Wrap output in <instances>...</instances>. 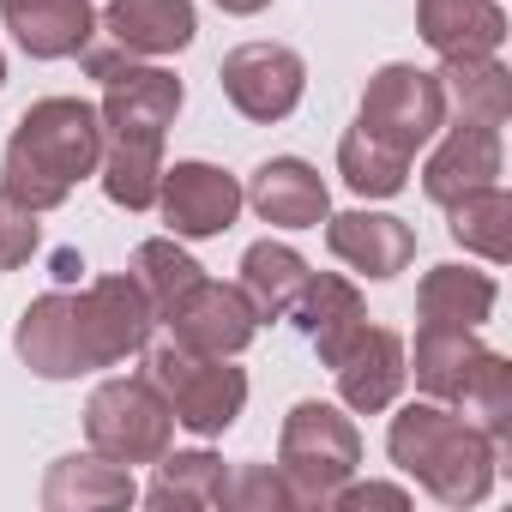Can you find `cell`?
<instances>
[{"instance_id": "6da1fadb", "label": "cell", "mask_w": 512, "mask_h": 512, "mask_svg": "<svg viewBox=\"0 0 512 512\" xmlns=\"http://www.w3.org/2000/svg\"><path fill=\"white\" fill-rule=\"evenodd\" d=\"M103 79V193L127 211H151L163 187V133L181 109V79L139 67L127 49H85Z\"/></svg>"}, {"instance_id": "7a4b0ae2", "label": "cell", "mask_w": 512, "mask_h": 512, "mask_svg": "<svg viewBox=\"0 0 512 512\" xmlns=\"http://www.w3.org/2000/svg\"><path fill=\"white\" fill-rule=\"evenodd\" d=\"M157 308L133 278H97L85 296H37L19 320V356L43 380H73L85 368H115L121 356L145 350Z\"/></svg>"}, {"instance_id": "3957f363", "label": "cell", "mask_w": 512, "mask_h": 512, "mask_svg": "<svg viewBox=\"0 0 512 512\" xmlns=\"http://www.w3.org/2000/svg\"><path fill=\"white\" fill-rule=\"evenodd\" d=\"M97 163H103V115L79 97H43L13 127L0 187L31 211H55Z\"/></svg>"}, {"instance_id": "277c9868", "label": "cell", "mask_w": 512, "mask_h": 512, "mask_svg": "<svg viewBox=\"0 0 512 512\" xmlns=\"http://www.w3.org/2000/svg\"><path fill=\"white\" fill-rule=\"evenodd\" d=\"M386 446H392V464L410 470L446 506H470L494 482V440L440 404H410L404 416H392Z\"/></svg>"}, {"instance_id": "5b68a950", "label": "cell", "mask_w": 512, "mask_h": 512, "mask_svg": "<svg viewBox=\"0 0 512 512\" xmlns=\"http://www.w3.org/2000/svg\"><path fill=\"white\" fill-rule=\"evenodd\" d=\"M145 380L163 392L175 422L193 434H223L247 404V374L229 368V356H205L181 338H163L145 350Z\"/></svg>"}, {"instance_id": "8992f818", "label": "cell", "mask_w": 512, "mask_h": 512, "mask_svg": "<svg viewBox=\"0 0 512 512\" xmlns=\"http://www.w3.org/2000/svg\"><path fill=\"white\" fill-rule=\"evenodd\" d=\"M362 464V440L350 428V416H338L332 404H296L284 422V446H278V476L290 482L296 506H326Z\"/></svg>"}, {"instance_id": "52a82bcc", "label": "cell", "mask_w": 512, "mask_h": 512, "mask_svg": "<svg viewBox=\"0 0 512 512\" xmlns=\"http://www.w3.org/2000/svg\"><path fill=\"white\" fill-rule=\"evenodd\" d=\"M85 434L115 464H157L175 434V410L151 380H103L85 404Z\"/></svg>"}, {"instance_id": "ba28073f", "label": "cell", "mask_w": 512, "mask_h": 512, "mask_svg": "<svg viewBox=\"0 0 512 512\" xmlns=\"http://www.w3.org/2000/svg\"><path fill=\"white\" fill-rule=\"evenodd\" d=\"M368 139H380L386 151L398 157H416L440 127H446V91L434 73H416V67H386L368 79L362 91V121H356Z\"/></svg>"}, {"instance_id": "9c48e42d", "label": "cell", "mask_w": 512, "mask_h": 512, "mask_svg": "<svg viewBox=\"0 0 512 512\" xmlns=\"http://www.w3.org/2000/svg\"><path fill=\"white\" fill-rule=\"evenodd\" d=\"M217 79H223V97H229L247 121L272 127V121H284V115L302 103L308 67H302V55L284 49V43H247V49L223 55V73H217Z\"/></svg>"}, {"instance_id": "30bf717a", "label": "cell", "mask_w": 512, "mask_h": 512, "mask_svg": "<svg viewBox=\"0 0 512 512\" xmlns=\"http://www.w3.org/2000/svg\"><path fill=\"white\" fill-rule=\"evenodd\" d=\"M163 320H169V338H181V344H193L205 356L247 350L253 326H260V314H253V302L241 296V284H211V278H193L163 308Z\"/></svg>"}, {"instance_id": "8fae6325", "label": "cell", "mask_w": 512, "mask_h": 512, "mask_svg": "<svg viewBox=\"0 0 512 512\" xmlns=\"http://www.w3.org/2000/svg\"><path fill=\"white\" fill-rule=\"evenodd\" d=\"M157 199H163L169 229L187 235V241H199V235H223V229L235 223V211H241V187H235V175H223V169H211V163H175V169H163Z\"/></svg>"}, {"instance_id": "7c38bea8", "label": "cell", "mask_w": 512, "mask_h": 512, "mask_svg": "<svg viewBox=\"0 0 512 512\" xmlns=\"http://www.w3.org/2000/svg\"><path fill=\"white\" fill-rule=\"evenodd\" d=\"M332 374H338V392H344L350 410H362V416L386 410L398 398V386H404V344H398V332L362 326L356 344L332 362Z\"/></svg>"}, {"instance_id": "4fadbf2b", "label": "cell", "mask_w": 512, "mask_h": 512, "mask_svg": "<svg viewBox=\"0 0 512 512\" xmlns=\"http://www.w3.org/2000/svg\"><path fill=\"white\" fill-rule=\"evenodd\" d=\"M326 241L344 266H356L362 278H398L410 266V253H416V235L410 223L398 217H380V211H344L326 223Z\"/></svg>"}, {"instance_id": "5bb4252c", "label": "cell", "mask_w": 512, "mask_h": 512, "mask_svg": "<svg viewBox=\"0 0 512 512\" xmlns=\"http://www.w3.org/2000/svg\"><path fill=\"white\" fill-rule=\"evenodd\" d=\"M296 326H302V338L320 350V362L332 368L350 344H356V332L368 326V308H362V296H356V284H344V278H332V272H308V284H302V296H296Z\"/></svg>"}, {"instance_id": "9a60e30c", "label": "cell", "mask_w": 512, "mask_h": 512, "mask_svg": "<svg viewBox=\"0 0 512 512\" xmlns=\"http://www.w3.org/2000/svg\"><path fill=\"white\" fill-rule=\"evenodd\" d=\"M241 199H253V211H260L266 223H278V229H314V223H326V205H332L326 181L302 157L260 163V169H253V187Z\"/></svg>"}, {"instance_id": "2e32d148", "label": "cell", "mask_w": 512, "mask_h": 512, "mask_svg": "<svg viewBox=\"0 0 512 512\" xmlns=\"http://www.w3.org/2000/svg\"><path fill=\"white\" fill-rule=\"evenodd\" d=\"M494 175H500V127L458 121V127L446 133V145L428 157V169H422V187H428V199L452 205L458 193H470V187H488Z\"/></svg>"}, {"instance_id": "e0dca14e", "label": "cell", "mask_w": 512, "mask_h": 512, "mask_svg": "<svg viewBox=\"0 0 512 512\" xmlns=\"http://www.w3.org/2000/svg\"><path fill=\"white\" fill-rule=\"evenodd\" d=\"M494 350H482L470 338V326H440V320H422L416 332V386L428 398H446V404H464L470 380L482 374Z\"/></svg>"}, {"instance_id": "ac0fdd59", "label": "cell", "mask_w": 512, "mask_h": 512, "mask_svg": "<svg viewBox=\"0 0 512 512\" xmlns=\"http://www.w3.org/2000/svg\"><path fill=\"white\" fill-rule=\"evenodd\" d=\"M103 25H109L115 49H127V55H175L199 31L193 0H109Z\"/></svg>"}, {"instance_id": "d6986e66", "label": "cell", "mask_w": 512, "mask_h": 512, "mask_svg": "<svg viewBox=\"0 0 512 512\" xmlns=\"http://www.w3.org/2000/svg\"><path fill=\"white\" fill-rule=\"evenodd\" d=\"M416 25L434 55H494L506 37V13L494 0H416Z\"/></svg>"}, {"instance_id": "ffe728a7", "label": "cell", "mask_w": 512, "mask_h": 512, "mask_svg": "<svg viewBox=\"0 0 512 512\" xmlns=\"http://www.w3.org/2000/svg\"><path fill=\"white\" fill-rule=\"evenodd\" d=\"M0 13H7L19 49L37 61L79 55L91 43V0H0Z\"/></svg>"}, {"instance_id": "44dd1931", "label": "cell", "mask_w": 512, "mask_h": 512, "mask_svg": "<svg viewBox=\"0 0 512 512\" xmlns=\"http://www.w3.org/2000/svg\"><path fill=\"white\" fill-rule=\"evenodd\" d=\"M308 284V266H302V253L284 247V241H253L241 253V296L253 302V314L260 320H284L296 308Z\"/></svg>"}, {"instance_id": "7402d4cb", "label": "cell", "mask_w": 512, "mask_h": 512, "mask_svg": "<svg viewBox=\"0 0 512 512\" xmlns=\"http://www.w3.org/2000/svg\"><path fill=\"white\" fill-rule=\"evenodd\" d=\"M440 91L458 103V121H476V127H506L512 115V79L506 67H494L488 55H452L446 73H434Z\"/></svg>"}, {"instance_id": "603a6c76", "label": "cell", "mask_w": 512, "mask_h": 512, "mask_svg": "<svg viewBox=\"0 0 512 512\" xmlns=\"http://www.w3.org/2000/svg\"><path fill=\"white\" fill-rule=\"evenodd\" d=\"M416 308L422 320H440V326H482L488 308H494V278L482 272H464V266H434L416 290Z\"/></svg>"}, {"instance_id": "cb8c5ba5", "label": "cell", "mask_w": 512, "mask_h": 512, "mask_svg": "<svg viewBox=\"0 0 512 512\" xmlns=\"http://www.w3.org/2000/svg\"><path fill=\"white\" fill-rule=\"evenodd\" d=\"M43 500L49 506H127L133 500V476H127V464H115V458H61L55 470H49V488H43Z\"/></svg>"}, {"instance_id": "d4e9b609", "label": "cell", "mask_w": 512, "mask_h": 512, "mask_svg": "<svg viewBox=\"0 0 512 512\" xmlns=\"http://www.w3.org/2000/svg\"><path fill=\"white\" fill-rule=\"evenodd\" d=\"M446 211H452V235H458L470 253H482V260H494V266L512 253V199H506L494 181L458 193Z\"/></svg>"}, {"instance_id": "484cf974", "label": "cell", "mask_w": 512, "mask_h": 512, "mask_svg": "<svg viewBox=\"0 0 512 512\" xmlns=\"http://www.w3.org/2000/svg\"><path fill=\"white\" fill-rule=\"evenodd\" d=\"M223 464L211 452H163L157 458V482H151V500L157 506H223Z\"/></svg>"}, {"instance_id": "4316f807", "label": "cell", "mask_w": 512, "mask_h": 512, "mask_svg": "<svg viewBox=\"0 0 512 512\" xmlns=\"http://www.w3.org/2000/svg\"><path fill=\"white\" fill-rule=\"evenodd\" d=\"M338 169H344L350 193L386 199V193H398V187H404L410 157H398V151H386L380 139H368L362 127H350V133H344V145H338Z\"/></svg>"}, {"instance_id": "83f0119b", "label": "cell", "mask_w": 512, "mask_h": 512, "mask_svg": "<svg viewBox=\"0 0 512 512\" xmlns=\"http://www.w3.org/2000/svg\"><path fill=\"white\" fill-rule=\"evenodd\" d=\"M127 278H133V284L145 290V302L163 314V308H169V302H175V296H181V290L199 278V266L187 260V253H181L175 241H139V253H133V272H127Z\"/></svg>"}, {"instance_id": "f1b7e54d", "label": "cell", "mask_w": 512, "mask_h": 512, "mask_svg": "<svg viewBox=\"0 0 512 512\" xmlns=\"http://www.w3.org/2000/svg\"><path fill=\"white\" fill-rule=\"evenodd\" d=\"M31 253H37V211L19 205L7 187H0V272L25 266Z\"/></svg>"}, {"instance_id": "f546056e", "label": "cell", "mask_w": 512, "mask_h": 512, "mask_svg": "<svg viewBox=\"0 0 512 512\" xmlns=\"http://www.w3.org/2000/svg\"><path fill=\"white\" fill-rule=\"evenodd\" d=\"M223 500H241V506H290V482L272 464H247L241 476L223 482Z\"/></svg>"}, {"instance_id": "4dcf8cb0", "label": "cell", "mask_w": 512, "mask_h": 512, "mask_svg": "<svg viewBox=\"0 0 512 512\" xmlns=\"http://www.w3.org/2000/svg\"><path fill=\"white\" fill-rule=\"evenodd\" d=\"M332 500H338V506H404V488H380V482H368V488H338Z\"/></svg>"}, {"instance_id": "1f68e13d", "label": "cell", "mask_w": 512, "mask_h": 512, "mask_svg": "<svg viewBox=\"0 0 512 512\" xmlns=\"http://www.w3.org/2000/svg\"><path fill=\"white\" fill-rule=\"evenodd\" d=\"M223 13H260V7H272V0H217Z\"/></svg>"}, {"instance_id": "d6a6232c", "label": "cell", "mask_w": 512, "mask_h": 512, "mask_svg": "<svg viewBox=\"0 0 512 512\" xmlns=\"http://www.w3.org/2000/svg\"><path fill=\"white\" fill-rule=\"evenodd\" d=\"M0 79H7V61H0Z\"/></svg>"}]
</instances>
